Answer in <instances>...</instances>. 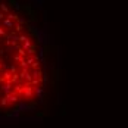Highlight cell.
<instances>
[{
  "label": "cell",
  "instance_id": "6da1fadb",
  "mask_svg": "<svg viewBox=\"0 0 128 128\" xmlns=\"http://www.w3.org/2000/svg\"><path fill=\"white\" fill-rule=\"evenodd\" d=\"M22 99L30 100L34 97V87L30 84V82H24V87H22V94H21Z\"/></svg>",
  "mask_w": 128,
  "mask_h": 128
},
{
  "label": "cell",
  "instance_id": "7a4b0ae2",
  "mask_svg": "<svg viewBox=\"0 0 128 128\" xmlns=\"http://www.w3.org/2000/svg\"><path fill=\"white\" fill-rule=\"evenodd\" d=\"M12 88H13V82L10 81V80H9V81H4V82H3V86L0 87V90H2L4 94H6V93H10Z\"/></svg>",
  "mask_w": 128,
  "mask_h": 128
},
{
  "label": "cell",
  "instance_id": "3957f363",
  "mask_svg": "<svg viewBox=\"0 0 128 128\" xmlns=\"http://www.w3.org/2000/svg\"><path fill=\"white\" fill-rule=\"evenodd\" d=\"M0 25L3 26V28H6V30H9V28H13L15 25V21H12L10 18H8V16H4V19L2 21V24Z\"/></svg>",
  "mask_w": 128,
  "mask_h": 128
},
{
  "label": "cell",
  "instance_id": "277c9868",
  "mask_svg": "<svg viewBox=\"0 0 128 128\" xmlns=\"http://www.w3.org/2000/svg\"><path fill=\"white\" fill-rule=\"evenodd\" d=\"M4 96H6V99L9 100V103H10V104H13V103H16V102H18V99H19V96H18V94H16L15 91H10V93H6Z\"/></svg>",
  "mask_w": 128,
  "mask_h": 128
},
{
  "label": "cell",
  "instance_id": "5b68a950",
  "mask_svg": "<svg viewBox=\"0 0 128 128\" xmlns=\"http://www.w3.org/2000/svg\"><path fill=\"white\" fill-rule=\"evenodd\" d=\"M2 77H0V82H4V81H9L10 80V77H12V72L6 68V69H3V72L0 74Z\"/></svg>",
  "mask_w": 128,
  "mask_h": 128
},
{
  "label": "cell",
  "instance_id": "8992f818",
  "mask_svg": "<svg viewBox=\"0 0 128 128\" xmlns=\"http://www.w3.org/2000/svg\"><path fill=\"white\" fill-rule=\"evenodd\" d=\"M13 30H15V32H22V30H24V24H22L21 21L15 22V25H13Z\"/></svg>",
  "mask_w": 128,
  "mask_h": 128
},
{
  "label": "cell",
  "instance_id": "52a82bcc",
  "mask_svg": "<svg viewBox=\"0 0 128 128\" xmlns=\"http://www.w3.org/2000/svg\"><path fill=\"white\" fill-rule=\"evenodd\" d=\"M19 44H21V46H22V47H24L25 50H28V49H30L31 46H34V44H32V41H31L30 38L25 40V41H22V43H19Z\"/></svg>",
  "mask_w": 128,
  "mask_h": 128
},
{
  "label": "cell",
  "instance_id": "ba28073f",
  "mask_svg": "<svg viewBox=\"0 0 128 128\" xmlns=\"http://www.w3.org/2000/svg\"><path fill=\"white\" fill-rule=\"evenodd\" d=\"M10 81H12L13 84L19 82V74H18V72H15V74H12V77H10Z\"/></svg>",
  "mask_w": 128,
  "mask_h": 128
},
{
  "label": "cell",
  "instance_id": "9c48e42d",
  "mask_svg": "<svg viewBox=\"0 0 128 128\" xmlns=\"http://www.w3.org/2000/svg\"><path fill=\"white\" fill-rule=\"evenodd\" d=\"M0 104H2V106H3V108H6V106H9V104H10V103H9V100H8V99H6V96H4V97H2V99H0Z\"/></svg>",
  "mask_w": 128,
  "mask_h": 128
},
{
  "label": "cell",
  "instance_id": "30bf717a",
  "mask_svg": "<svg viewBox=\"0 0 128 128\" xmlns=\"http://www.w3.org/2000/svg\"><path fill=\"white\" fill-rule=\"evenodd\" d=\"M0 10L3 13H9V8H8L4 3H0Z\"/></svg>",
  "mask_w": 128,
  "mask_h": 128
},
{
  "label": "cell",
  "instance_id": "8fae6325",
  "mask_svg": "<svg viewBox=\"0 0 128 128\" xmlns=\"http://www.w3.org/2000/svg\"><path fill=\"white\" fill-rule=\"evenodd\" d=\"M25 40H28V36L19 32V36H18V41H19V43H22V41H25Z\"/></svg>",
  "mask_w": 128,
  "mask_h": 128
},
{
  "label": "cell",
  "instance_id": "7c38bea8",
  "mask_svg": "<svg viewBox=\"0 0 128 128\" xmlns=\"http://www.w3.org/2000/svg\"><path fill=\"white\" fill-rule=\"evenodd\" d=\"M8 69H9V71H10L12 74H15V72H18V64H16V65H10V66H9Z\"/></svg>",
  "mask_w": 128,
  "mask_h": 128
},
{
  "label": "cell",
  "instance_id": "4fadbf2b",
  "mask_svg": "<svg viewBox=\"0 0 128 128\" xmlns=\"http://www.w3.org/2000/svg\"><path fill=\"white\" fill-rule=\"evenodd\" d=\"M8 18H10L12 21H18V18H19V16H18V15H15V13H8Z\"/></svg>",
  "mask_w": 128,
  "mask_h": 128
},
{
  "label": "cell",
  "instance_id": "5bb4252c",
  "mask_svg": "<svg viewBox=\"0 0 128 128\" xmlns=\"http://www.w3.org/2000/svg\"><path fill=\"white\" fill-rule=\"evenodd\" d=\"M4 36H6V28L0 26V37H4Z\"/></svg>",
  "mask_w": 128,
  "mask_h": 128
},
{
  "label": "cell",
  "instance_id": "9a60e30c",
  "mask_svg": "<svg viewBox=\"0 0 128 128\" xmlns=\"http://www.w3.org/2000/svg\"><path fill=\"white\" fill-rule=\"evenodd\" d=\"M4 16H6V13L0 12V21H3V19H4Z\"/></svg>",
  "mask_w": 128,
  "mask_h": 128
},
{
  "label": "cell",
  "instance_id": "2e32d148",
  "mask_svg": "<svg viewBox=\"0 0 128 128\" xmlns=\"http://www.w3.org/2000/svg\"><path fill=\"white\" fill-rule=\"evenodd\" d=\"M3 69H4V65H3L2 62H0V71H3Z\"/></svg>",
  "mask_w": 128,
  "mask_h": 128
}]
</instances>
